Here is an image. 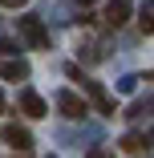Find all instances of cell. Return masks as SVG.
Masks as SVG:
<instances>
[{
  "label": "cell",
  "instance_id": "cell-9",
  "mask_svg": "<svg viewBox=\"0 0 154 158\" xmlns=\"http://www.w3.org/2000/svg\"><path fill=\"white\" fill-rule=\"evenodd\" d=\"M150 12H154V4L146 0V4H142V16H138V24H142V33H146V37H150V28H154V20H150Z\"/></svg>",
  "mask_w": 154,
  "mask_h": 158
},
{
  "label": "cell",
  "instance_id": "cell-3",
  "mask_svg": "<svg viewBox=\"0 0 154 158\" xmlns=\"http://www.w3.org/2000/svg\"><path fill=\"white\" fill-rule=\"evenodd\" d=\"M57 110L65 114V118H81V114H85V102L77 98V93L65 89V93H57Z\"/></svg>",
  "mask_w": 154,
  "mask_h": 158
},
{
  "label": "cell",
  "instance_id": "cell-12",
  "mask_svg": "<svg viewBox=\"0 0 154 158\" xmlns=\"http://www.w3.org/2000/svg\"><path fill=\"white\" fill-rule=\"evenodd\" d=\"M77 4H98V0H77Z\"/></svg>",
  "mask_w": 154,
  "mask_h": 158
},
{
  "label": "cell",
  "instance_id": "cell-6",
  "mask_svg": "<svg viewBox=\"0 0 154 158\" xmlns=\"http://www.w3.org/2000/svg\"><path fill=\"white\" fill-rule=\"evenodd\" d=\"M0 77H8V81H24L28 77V61H0Z\"/></svg>",
  "mask_w": 154,
  "mask_h": 158
},
{
  "label": "cell",
  "instance_id": "cell-2",
  "mask_svg": "<svg viewBox=\"0 0 154 158\" xmlns=\"http://www.w3.org/2000/svg\"><path fill=\"white\" fill-rule=\"evenodd\" d=\"M130 8H134L130 0H110V4H106V24H110V28L126 24V20H130Z\"/></svg>",
  "mask_w": 154,
  "mask_h": 158
},
{
  "label": "cell",
  "instance_id": "cell-5",
  "mask_svg": "<svg viewBox=\"0 0 154 158\" xmlns=\"http://www.w3.org/2000/svg\"><path fill=\"white\" fill-rule=\"evenodd\" d=\"M122 150H126V154H150V134H126V138H122Z\"/></svg>",
  "mask_w": 154,
  "mask_h": 158
},
{
  "label": "cell",
  "instance_id": "cell-11",
  "mask_svg": "<svg viewBox=\"0 0 154 158\" xmlns=\"http://www.w3.org/2000/svg\"><path fill=\"white\" fill-rule=\"evenodd\" d=\"M4 8H24V0H0Z\"/></svg>",
  "mask_w": 154,
  "mask_h": 158
},
{
  "label": "cell",
  "instance_id": "cell-4",
  "mask_svg": "<svg viewBox=\"0 0 154 158\" xmlns=\"http://www.w3.org/2000/svg\"><path fill=\"white\" fill-rule=\"evenodd\" d=\"M85 85V93H89V98H94V106L102 110V114H114V98H110V93L98 85V81H81Z\"/></svg>",
  "mask_w": 154,
  "mask_h": 158
},
{
  "label": "cell",
  "instance_id": "cell-10",
  "mask_svg": "<svg viewBox=\"0 0 154 158\" xmlns=\"http://www.w3.org/2000/svg\"><path fill=\"white\" fill-rule=\"evenodd\" d=\"M89 158H114L110 150H102V146H94V150H89Z\"/></svg>",
  "mask_w": 154,
  "mask_h": 158
},
{
  "label": "cell",
  "instance_id": "cell-8",
  "mask_svg": "<svg viewBox=\"0 0 154 158\" xmlns=\"http://www.w3.org/2000/svg\"><path fill=\"white\" fill-rule=\"evenodd\" d=\"M20 110H24L28 118H45V102L37 98L33 89H24V93H20Z\"/></svg>",
  "mask_w": 154,
  "mask_h": 158
},
{
  "label": "cell",
  "instance_id": "cell-1",
  "mask_svg": "<svg viewBox=\"0 0 154 158\" xmlns=\"http://www.w3.org/2000/svg\"><path fill=\"white\" fill-rule=\"evenodd\" d=\"M20 33L33 41L37 49H49V33H45V24H41L37 16H20Z\"/></svg>",
  "mask_w": 154,
  "mask_h": 158
},
{
  "label": "cell",
  "instance_id": "cell-7",
  "mask_svg": "<svg viewBox=\"0 0 154 158\" xmlns=\"http://www.w3.org/2000/svg\"><path fill=\"white\" fill-rule=\"evenodd\" d=\"M4 138H8L20 154H28V146H33V134H28L24 126H8V130H4Z\"/></svg>",
  "mask_w": 154,
  "mask_h": 158
},
{
  "label": "cell",
  "instance_id": "cell-13",
  "mask_svg": "<svg viewBox=\"0 0 154 158\" xmlns=\"http://www.w3.org/2000/svg\"><path fill=\"white\" fill-rule=\"evenodd\" d=\"M0 110H4V93H0Z\"/></svg>",
  "mask_w": 154,
  "mask_h": 158
}]
</instances>
